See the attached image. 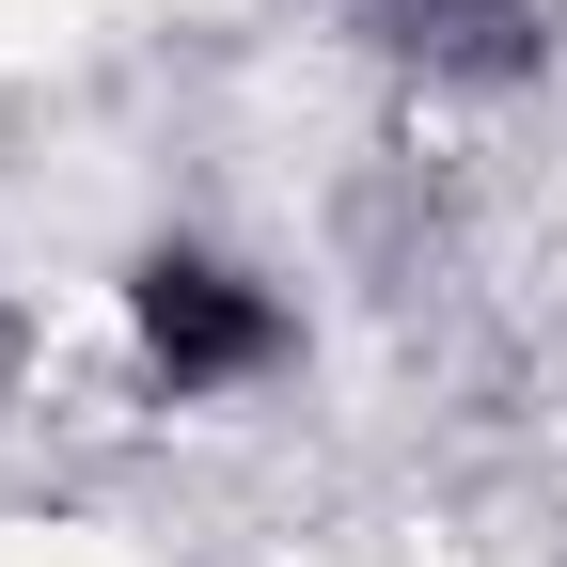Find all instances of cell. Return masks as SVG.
<instances>
[{"label":"cell","instance_id":"obj_2","mask_svg":"<svg viewBox=\"0 0 567 567\" xmlns=\"http://www.w3.org/2000/svg\"><path fill=\"white\" fill-rule=\"evenodd\" d=\"M347 32L410 80H457V95H520L551 63V17L536 0H347Z\"/></svg>","mask_w":567,"mask_h":567},{"label":"cell","instance_id":"obj_1","mask_svg":"<svg viewBox=\"0 0 567 567\" xmlns=\"http://www.w3.org/2000/svg\"><path fill=\"white\" fill-rule=\"evenodd\" d=\"M111 300H126V347H142V379H158L174 410L252 394V379L300 363V316H284V284H268V268H237V252H205V237H142Z\"/></svg>","mask_w":567,"mask_h":567}]
</instances>
